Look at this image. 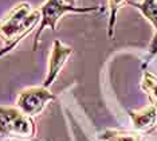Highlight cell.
Instances as JSON below:
<instances>
[{
  "instance_id": "1",
  "label": "cell",
  "mask_w": 157,
  "mask_h": 141,
  "mask_svg": "<svg viewBox=\"0 0 157 141\" xmlns=\"http://www.w3.org/2000/svg\"><path fill=\"white\" fill-rule=\"evenodd\" d=\"M40 20V11L31 10L28 3H19L10 11L3 20H0V38L6 45L23 39L31 32Z\"/></svg>"
},
{
  "instance_id": "2",
  "label": "cell",
  "mask_w": 157,
  "mask_h": 141,
  "mask_svg": "<svg viewBox=\"0 0 157 141\" xmlns=\"http://www.w3.org/2000/svg\"><path fill=\"white\" fill-rule=\"evenodd\" d=\"M40 11V23L36 28V32L34 35V45L33 50L36 51L38 45L40 41V35L44 28H52L56 30L58 22L63 15L66 14H93L102 11L101 6H91V7H77L74 4H69V3L63 2V0H46L44 4L39 8Z\"/></svg>"
},
{
  "instance_id": "3",
  "label": "cell",
  "mask_w": 157,
  "mask_h": 141,
  "mask_svg": "<svg viewBox=\"0 0 157 141\" xmlns=\"http://www.w3.org/2000/svg\"><path fill=\"white\" fill-rule=\"evenodd\" d=\"M36 135V125L16 106L0 105V141L31 139Z\"/></svg>"
},
{
  "instance_id": "4",
  "label": "cell",
  "mask_w": 157,
  "mask_h": 141,
  "mask_svg": "<svg viewBox=\"0 0 157 141\" xmlns=\"http://www.w3.org/2000/svg\"><path fill=\"white\" fill-rule=\"evenodd\" d=\"M56 97L44 86H34V88H26L19 93L15 106L26 114L27 117H36L46 109V106L55 101Z\"/></svg>"
},
{
  "instance_id": "5",
  "label": "cell",
  "mask_w": 157,
  "mask_h": 141,
  "mask_svg": "<svg viewBox=\"0 0 157 141\" xmlns=\"http://www.w3.org/2000/svg\"><path fill=\"white\" fill-rule=\"evenodd\" d=\"M74 54V49L70 46L63 45L59 39L54 41V46L51 49L48 58V65H47V74H46L43 86L48 88L56 81V78L59 77L60 71H62L63 66L67 63L69 58Z\"/></svg>"
},
{
  "instance_id": "6",
  "label": "cell",
  "mask_w": 157,
  "mask_h": 141,
  "mask_svg": "<svg viewBox=\"0 0 157 141\" xmlns=\"http://www.w3.org/2000/svg\"><path fill=\"white\" fill-rule=\"evenodd\" d=\"M130 6H133L134 8H137L142 15L145 16V19L155 27V37H153L151 46H149V55L146 58L144 67L151 62L152 58L157 55V0H141V2H128Z\"/></svg>"
},
{
  "instance_id": "7",
  "label": "cell",
  "mask_w": 157,
  "mask_h": 141,
  "mask_svg": "<svg viewBox=\"0 0 157 141\" xmlns=\"http://www.w3.org/2000/svg\"><path fill=\"white\" fill-rule=\"evenodd\" d=\"M129 117L136 132L138 133L149 132L157 124V108L153 104H151L140 110H130Z\"/></svg>"
},
{
  "instance_id": "8",
  "label": "cell",
  "mask_w": 157,
  "mask_h": 141,
  "mask_svg": "<svg viewBox=\"0 0 157 141\" xmlns=\"http://www.w3.org/2000/svg\"><path fill=\"white\" fill-rule=\"evenodd\" d=\"M141 89L148 94L151 102L157 108V74L144 70L141 79Z\"/></svg>"
},
{
  "instance_id": "9",
  "label": "cell",
  "mask_w": 157,
  "mask_h": 141,
  "mask_svg": "<svg viewBox=\"0 0 157 141\" xmlns=\"http://www.w3.org/2000/svg\"><path fill=\"white\" fill-rule=\"evenodd\" d=\"M98 139L99 141H141V135L136 131H106Z\"/></svg>"
},
{
  "instance_id": "10",
  "label": "cell",
  "mask_w": 157,
  "mask_h": 141,
  "mask_svg": "<svg viewBox=\"0 0 157 141\" xmlns=\"http://www.w3.org/2000/svg\"><path fill=\"white\" fill-rule=\"evenodd\" d=\"M128 0H108L109 7V23H108V37L110 39L114 38V30H116V22H117V12Z\"/></svg>"
},
{
  "instance_id": "11",
  "label": "cell",
  "mask_w": 157,
  "mask_h": 141,
  "mask_svg": "<svg viewBox=\"0 0 157 141\" xmlns=\"http://www.w3.org/2000/svg\"><path fill=\"white\" fill-rule=\"evenodd\" d=\"M20 42H22V39H17V41L12 42V43H10V45H6L4 47H2V49H0V58L4 57L6 54H8L10 51H12V50L15 49V47H16L17 45H19Z\"/></svg>"
},
{
  "instance_id": "12",
  "label": "cell",
  "mask_w": 157,
  "mask_h": 141,
  "mask_svg": "<svg viewBox=\"0 0 157 141\" xmlns=\"http://www.w3.org/2000/svg\"><path fill=\"white\" fill-rule=\"evenodd\" d=\"M63 2L69 3V4H74V3H75V2H77V0H63Z\"/></svg>"
}]
</instances>
